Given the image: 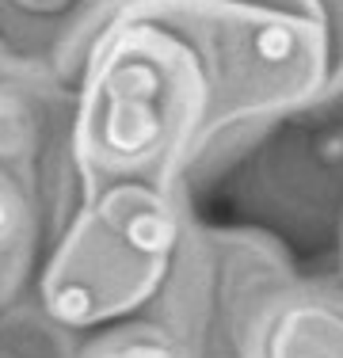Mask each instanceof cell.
Wrapping results in <instances>:
<instances>
[{
  "instance_id": "5b68a950",
  "label": "cell",
  "mask_w": 343,
  "mask_h": 358,
  "mask_svg": "<svg viewBox=\"0 0 343 358\" xmlns=\"http://www.w3.org/2000/svg\"><path fill=\"white\" fill-rule=\"evenodd\" d=\"M15 4H23V8H57L62 0H15Z\"/></svg>"
},
{
  "instance_id": "7a4b0ae2",
  "label": "cell",
  "mask_w": 343,
  "mask_h": 358,
  "mask_svg": "<svg viewBox=\"0 0 343 358\" xmlns=\"http://www.w3.org/2000/svg\"><path fill=\"white\" fill-rule=\"evenodd\" d=\"M271 358H343V313L302 309L271 336Z\"/></svg>"
},
{
  "instance_id": "3957f363",
  "label": "cell",
  "mask_w": 343,
  "mask_h": 358,
  "mask_svg": "<svg viewBox=\"0 0 343 358\" xmlns=\"http://www.w3.org/2000/svg\"><path fill=\"white\" fill-rule=\"evenodd\" d=\"M92 358H176V355H172V347L164 343V339H153V336L134 331V336H118V339L99 343V351Z\"/></svg>"
},
{
  "instance_id": "6da1fadb",
  "label": "cell",
  "mask_w": 343,
  "mask_h": 358,
  "mask_svg": "<svg viewBox=\"0 0 343 358\" xmlns=\"http://www.w3.org/2000/svg\"><path fill=\"white\" fill-rule=\"evenodd\" d=\"M168 96L160 69L145 62L122 65L103 88L99 110V141L107 152L137 160L160 141L168 122Z\"/></svg>"
},
{
  "instance_id": "277c9868",
  "label": "cell",
  "mask_w": 343,
  "mask_h": 358,
  "mask_svg": "<svg viewBox=\"0 0 343 358\" xmlns=\"http://www.w3.org/2000/svg\"><path fill=\"white\" fill-rule=\"evenodd\" d=\"M15 233H20V202H15L12 191L0 187V248H8L15 241Z\"/></svg>"
}]
</instances>
